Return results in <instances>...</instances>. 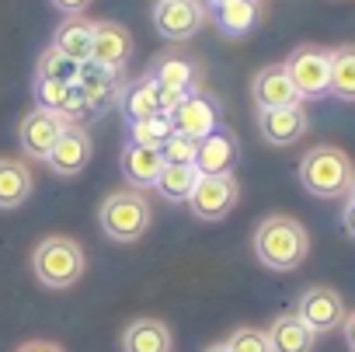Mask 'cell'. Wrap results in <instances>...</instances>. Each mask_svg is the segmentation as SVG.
<instances>
[{"label":"cell","mask_w":355,"mask_h":352,"mask_svg":"<svg viewBox=\"0 0 355 352\" xmlns=\"http://www.w3.org/2000/svg\"><path fill=\"white\" fill-rule=\"evenodd\" d=\"M310 251V234L300 220L293 217H265L254 231V255L265 269H275V272H293L303 265Z\"/></svg>","instance_id":"obj_1"},{"label":"cell","mask_w":355,"mask_h":352,"mask_svg":"<svg viewBox=\"0 0 355 352\" xmlns=\"http://www.w3.org/2000/svg\"><path fill=\"white\" fill-rule=\"evenodd\" d=\"M352 178H355V167H352V157L338 146H313L303 153L300 160V182L310 196L317 199H338V196H348L352 189Z\"/></svg>","instance_id":"obj_2"},{"label":"cell","mask_w":355,"mask_h":352,"mask_svg":"<svg viewBox=\"0 0 355 352\" xmlns=\"http://www.w3.org/2000/svg\"><path fill=\"white\" fill-rule=\"evenodd\" d=\"M84 265H87L84 248L73 237H60L56 234V237L39 241L35 251H32V272L49 290H70V286H77L80 276H84Z\"/></svg>","instance_id":"obj_3"},{"label":"cell","mask_w":355,"mask_h":352,"mask_svg":"<svg viewBox=\"0 0 355 352\" xmlns=\"http://www.w3.org/2000/svg\"><path fill=\"white\" fill-rule=\"evenodd\" d=\"M150 220H153L150 203H146L136 189H119V192H112V196L101 203V210H98V224H101L105 237H108V241H119V244L139 241V237L150 231Z\"/></svg>","instance_id":"obj_4"},{"label":"cell","mask_w":355,"mask_h":352,"mask_svg":"<svg viewBox=\"0 0 355 352\" xmlns=\"http://www.w3.org/2000/svg\"><path fill=\"white\" fill-rule=\"evenodd\" d=\"M300 98H324L331 91V49L320 46H296L282 63Z\"/></svg>","instance_id":"obj_5"},{"label":"cell","mask_w":355,"mask_h":352,"mask_svg":"<svg viewBox=\"0 0 355 352\" xmlns=\"http://www.w3.org/2000/svg\"><path fill=\"white\" fill-rule=\"evenodd\" d=\"M241 199V185L234 174H202L189 196V210L199 220H223Z\"/></svg>","instance_id":"obj_6"},{"label":"cell","mask_w":355,"mask_h":352,"mask_svg":"<svg viewBox=\"0 0 355 352\" xmlns=\"http://www.w3.org/2000/svg\"><path fill=\"white\" fill-rule=\"evenodd\" d=\"M296 317L313 335H327V331H334V328L345 324V300L331 286H310L300 296V303H296Z\"/></svg>","instance_id":"obj_7"},{"label":"cell","mask_w":355,"mask_h":352,"mask_svg":"<svg viewBox=\"0 0 355 352\" xmlns=\"http://www.w3.org/2000/svg\"><path fill=\"white\" fill-rule=\"evenodd\" d=\"M129 60H132V35H129V28L119 25V22H94L87 63L115 74V70H122Z\"/></svg>","instance_id":"obj_8"},{"label":"cell","mask_w":355,"mask_h":352,"mask_svg":"<svg viewBox=\"0 0 355 352\" xmlns=\"http://www.w3.org/2000/svg\"><path fill=\"white\" fill-rule=\"evenodd\" d=\"M206 25V8L199 0H157L153 8V28L164 39H192Z\"/></svg>","instance_id":"obj_9"},{"label":"cell","mask_w":355,"mask_h":352,"mask_svg":"<svg viewBox=\"0 0 355 352\" xmlns=\"http://www.w3.org/2000/svg\"><path fill=\"white\" fill-rule=\"evenodd\" d=\"M91 153H94L91 133L80 122H67V129L56 140V146L49 150L46 164L53 167V174H60V178H73V174H80L91 164Z\"/></svg>","instance_id":"obj_10"},{"label":"cell","mask_w":355,"mask_h":352,"mask_svg":"<svg viewBox=\"0 0 355 352\" xmlns=\"http://www.w3.org/2000/svg\"><path fill=\"white\" fill-rule=\"evenodd\" d=\"M171 122H174V133H182V136H189L196 143L223 126L220 122V105L209 94H199V91H192L182 105L171 112Z\"/></svg>","instance_id":"obj_11"},{"label":"cell","mask_w":355,"mask_h":352,"mask_svg":"<svg viewBox=\"0 0 355 352\" xmlns=\"http://www.w3.org/2000/svg\"><path fill=\"white\" fill-rule=\"evenodd\" d=\"M237 160H241V140L234 129L220 126L206 140H199V153H196L199 174H234Z\"/></svg>","instance_id":"obj_12"},{"label":"cell","mask_w":355,"mask_h":352,"mask_svg":"<svg viewBox=\"0 0 355 352\" xmlns=\"http://www.w3.org/2000/svg\"><path fill=\"white\" fill-rule=\"evenodd\" d=\"M251 94H254V105L258 112H268V108H293L300 105L303 98L296 94L289 74L282 63H272V67H261L251 81Z\"/></svg>","instance_id":"obj_13"},{"label":"cell","mask_w":355,"mask_h":352,"mask_svg":"<svg viewBox=\"0 0 355 352\" xmlns=\"http://www.w3.org/2000/svg\"><path fill=\"white\" fill-rule=\"evenodd\" d=\"M67 129V119L56 115V112H46V108H35L25 115L21 122V150L35 160H46L49 150L56 146V140L63 136Z\"/></svg>","instance_id":"obj_14"},{"label":"cell","mask_w":355,"mask_h":352,"mask_svg":"<svg viewBox=\"0 0 355 352\" xmlns=\"http://www.w3.org/2000/svg\"><path fill=\"white\" fill-rule=\"evenodd\" d=\"M258 129H261L265 143H272V146H293L306 133V112H303V105L258 112Z\"/></svg>","instance_id":"obj_15"},{"label":"cell","mask_w":355,"mask_h":352,"mask_svg":"<svg viewBox=\"0 0 355 352\" xmlns=\"http://www.w3.org/2000/svg\"><path fill=\"white\" fill-rule=\"evenodd\" d=\"M119 167L125 174V182L139 192V189H153L157 178H160V167H164V157L160 150H146V146H136L129 143L119 157Z\"/></svg>","instance_id":"obj_16"},{"label":"cell","mask_w":355,"mask_h":352,"mask_svg":"<svg viewBox=\"0 0 355 352\" xmlns=\"http://www.w3.org/2000/svg\"><path fill=\"white\" fill-rule=\"evenodd\" d=\"M91 32H94V22H87L84 15L67 18V22L56 28V35H53V49H56L60 56H67L70 63L84 67L87 56H91Z\"/></svg>","instance_id":"obj_17"},{"label":"cell","mask_w":355,"mask_h":352,"mask_svg":"<svg viewBox=\"0 0 355 352\" xmlns=\"http://www.w3.org/2000/svg\"><path fill=\"white\" fill-rule=\"evenodd\" d=\"M122 352H171V331L157 317H136L122 331Z\"/></svg>","instance_id":"obj_18"},{"label":"cell","mask_w":355,"mask_h":352,"mask_svg":"<svg viewBox=\"0 0 355 352\" xmlns=\"http://www.w3.org/2000/svg\"><path fill=\"white\" fill-rule=\"evenodd\" d=\"M32 196V171L15 160V157H0V210H18Z\"/></svg>","instance_id":"obj_19"},{"label":"cell","mask_w":355,"mask_h":352,"mask_svg":"<svg viewBox=\"0 0 355 352\" xmlns=\"http://www.w3.org/2000/svg\"><path fill=\"white\" fill-rule=\"evenodd\" d=\"M265 335H268L272 352H313V342H317V335H313L296 314L275 317V324H272Z\"/></svg>","instance_id":"obj_20"},{"label":"cell","mask_w":355,"mask_h":352,"mask_svg":"<svg viewBox=\"0 0 355 352\" xmlns=\"http://www.w3.org/2000/svg\"><path fill=\"white\" fill-rule=\"evenodd\" d=\"M199 167L196 164H164L160 167V178H157V192L167 199V203H189L192 189L199 185Z\"/></svg>","instance_id":"obj_21"},{"label":"cell","mask_w":355,"mask_h":352,"mask_svg":"<svg viewBox=\"0 0 355 352\" xmlns=\"http://www.w3.org/2000/svg\"><path fill=\"white\" fill-rule=\"evenodd\" d=\"M258 25V0H223L216 4V28L227 39H241Z\"/></svg>","instance_id":"obj_22"},{"label":"cell","mask_w":355,"mask_h":352,"mask_svg":"<svg viewBox=\"0 0 355 352\" xmlns=\"http://www.w3.org/2000/svg\"><path fill=\"white\" fill-rule=\"evenodd\" d=\"M122 105H125V115L129 122H139V119H150L160 112V87L153 81V74L139 77L136 84H129V91L122 94Z\"/></svg>","instance_id":"obj_23"},{"label":"cell","mask_w":355,"mask_h":352,"mask_svg":"<svg viewBox=\"0 0 355 352\" xmlns=\"http://www.w3.org/2000/svg\"><path fill=\"white\" fill-rule=\"evenodd\" d=\"M341 101H355V46L331 49V91Z\"/></svg>","instance_id":"obj_24"},{"label":"cell","mask_w":355,"mask_h":352,"mask_svg":"<svg viewBox=\"0 0 355 352\" xmlns=\"http://www.w3.org/2000/svg\"><path fill=\"white\" fill-rule=\"evenodd\" d=\"M73 87L80 91V98H84L87 108H101V105L112 98V70H101V67L84 63Z\"/></svg>","instance_id":"obj_25"},{"label":"cell","mask_w":355,"mask_h":352,"mask_svg":"<svg viewBox=\"0 0 355 352\" xmlns=\"http://www.w3.org/2000/svg\"><path fill=\"white\" fill-rule=\"evenodd\" d=\"M171 133H174V122H171V115H164V112H157V115H150V119H139V122H129L132 143H136V146H146V150H160Z\"/></svg>","instance_id":"obj_26"},{"label":"cell","mask_w":355,"mask_h":352,"mask_svg":"<svg viewBox=\"0 0 355 352\" xmlns=\"http://www.w3.org/2000/svg\"><path fill=\"white\" fill-rule=\"evenodd\" d=\"M153 81L160 91H192V81H196V67L189 60H164L157 63L153 70Z\"/></svg>","instance_id":"obj_27"},{"label":"cell","mask_w":355,"mask_h":352,"mask_svg":"<svg viewBox=\"0 0 355 352\" xmlns=\"http://www.w3.org/2000/svg\"><path fill=\"white\" fill-rule=\"evenodd\" d=\"M35 101H39V108L56 112V115H63V119H67V108H70V101H73V84L35 77Z\"/></svg>","instance_id":"obj_28"},{"label":"cell","mask_w":355,"mask_h":352,"mask_svg":"<svg viewBox=\"0 0 355 352\" xmlns=\"http://www.w3.org/2000/svg\"><path fill=\"white\" fill-rule=\"evenodd\" d=\"M77 74L80 67L70 63L67 56H60L53 46L39 56V67H35V77H46V81H63V84H77Z\"/></svg>","instance_id":"obj_29"},{"label":"cell","mask_w":355,"mask_h":352,"mask_svg":"<svg viewBox=\"0 0 355 352\" xmlns=\"http://www.w3.org/2000/svg\"><path fill=\"white\" fill-rule=\"evenodd\" d=\"M196 153H199V143L182 136V133H171L167 143L160 146V157L164 164H196Z\"/></svg>","instance_id":"obj_30"},{"label":"cell","mask_w":355,"mask_h":352,"mask_svg":"<svg viewBox=\"0 0 355 352\" xmlns=\"http://www.w3.org/2000/svg\"><path fill=\"white\" fill-rule=\"evenodd\" d=\"M223 345H227V352H272L268 335L261 328H237Z\"/></svg>","instance_id":"obj_31"},{"label":"cell","mask_w":355,"mask_h":352,"mask_svg":"<svg viewBox=\"0 0 355 352\" xmlns=\"http://www.w3.org/2000/svg\"><path fill=\"white\" fill-rule=\"evenodd\" d=\"M49 4H53L60 15H67V18H77V15H84V11L91 8V0H49Z\"/></svg>","instance_id":"obj_32"},{"label":"cell","mask_w":355,"mask_h":352,"mask_svg":"<svg viewBox=\"0 0 355 352\" xmlns=\"http://www.w3.org/2000/svg\"><path fill=\"white\" fill-rule=\"evenodd\" d=\"M18 352H63L56 342H46V338H35V342H25L18 345Z\"/></svg>","instance_id":"obj_33"},{"label":"cell","mask_w":355,"mask_h":352,"mask_svg":"<svg viewBox=\"0 0 355 352\" xmlns=\"http://www.w3.org/2000/svg\"><path fill=\"white\" fill-rule=\"evenodd\" d=\"M345 345H348V352H355V310L352 314H345Z\"/></svg>","instance_id":"obj_34"},{"label":"cell","mask_w":355,"mask_h":352,"mask_svg":"<svg viewBox=\"0 0 355 352\" xmlns=\"http://www.w3.org/2000/svg\"><path fill=\"white\" fill-rule=\"evenodd\" d=\"M341 224H345V234H352V237H355V203H348V206H345Z\"/></svg>","instance_id":"obj_35"},{"label":"cell","mask_w":355,"mask_h":352,"mask_svg":"<svg viewBox=\"0 0 355 352\" xmlns=\"http://www.w3.org/2000/svg\"><path fill=\"white\" fill-rule=\"evenodd\" d=\"M348 203H355V178H352V189H348Z\"/></svg>","instance_id":"obj_36"},{"label":"cell","mask_w":355,"mask_h":352,"mask_svg":"<svg viewBox=\"0 0 355 352\" xmlns=\"http://www.w3.org/2000/svg\"><path fill=\"white\" fill-rule=\"evenodd\" d=\"M206 352H227V345H209Z\"/></svg>","instance_id":"obj_37"},{"label":"cell","mask_w":355,"mask_h":352,"mask_svg":"<svg viewBox=\"0 0 355 352\" xmlns=\"http://www.w3.org/2000/svg\"><path fill=\"white\" fill-rule=\"evenodd\" d=\"M213 4H223V0H213Z\"/></svg>","instance_id":"obj_38"}]
</instances>
